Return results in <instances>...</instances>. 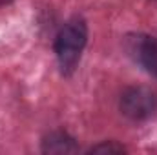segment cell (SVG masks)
I'll return each instance as SVG.
<instances>
[{"label": "cell", "instance_id": "cell-1", "mask_svg": "<svg viewBox=\"0 0 157 155\" xmlns=\"http://www.w3.org/2000/svg\"><path fill=\"white\" fill-rule=\"evenodd\" d=\"M88 42V26L84 18H70L55 37V55L64 75H71Z\"/></svg>", "mask_w": 157, "mask_h": 155}, {"label": "cell", "instance_id": "cell-2", "mask_svg": "<svg viewBox=\"0 0 157 155\" xmlns=\"http://www.w3.org/2000/svg\"><path fill=\"white\" fill-rule=\"evenodd\" d=\"M119 110L130 120H146L157 112V89L150 86H130L121 93Z\"/></svg>", "mask_w": 157, "mask_h": 155}, {"label": "cell", "instance_id": "cell-3", "mask_svg": "<svg viewBox=\"0 0 157 155\" xmlns=\"http://www.w3.org/2000/svg\"><path fill=\"white\" fill-rule=\"evenodd\" d=\"M130 55L157 78V37L154 35H135L128 39Z\"/></svg>", "mask_w": 157, "mask_h": 155}, {"label": "cell", "instance_id": "cell-4", "mask_svg": "<svg viewBox=\"0 0 157 155\" xmlns=\"http://www.w3.org/2000/svg\"><path fill=\"white\" fill-rule=\"evenodd\" d=\"M42 152L44 153H55V155L77 153L78 144L68 131L57 130V131H49L42 139Z\"/></svg>", "mask_w": 157, "mask_h": 155}, {"label": "cell", "instance_id": "cell-5", "mask_svg": "<svg viewBox=\"0 0 157 155\" xmlns=\"http://www.w3.org/2000/svg\"><path fill=\"white\" fill-rule=\"evenodd\" d=\"M126 148L122 144H117L113 141H108V142H101V144H95L88 150V153H124Z\"/></svg>", "mask_w": 157, "mask_h": 155}, {"label": "cell", "instance_id": "cell-6", "mask_svg": "<svg viewBox=\"0 0 157 155\" xmlns=\"http://www.w3.org/2000/svg\"><path fill=\"white\" fill-rule=\"evenodd\" d=\"M9 2H13V0H0V6H6V4H9Z\"/></svg>", "mask_w": 157, "mask_h": 155}]
</instances>
